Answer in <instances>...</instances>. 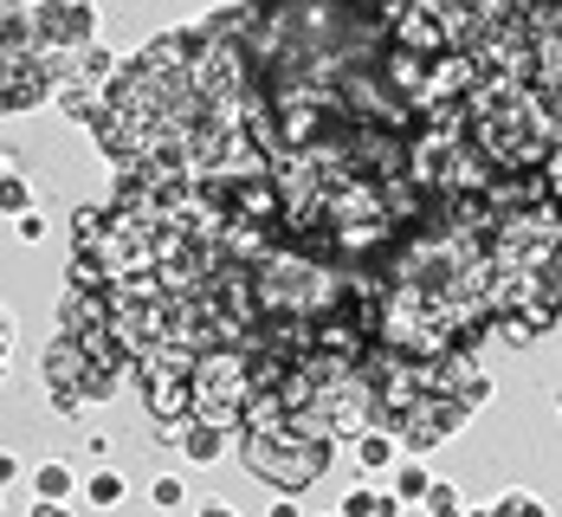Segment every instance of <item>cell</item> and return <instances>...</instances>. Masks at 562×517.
<instances>
[{
  "instance_id": "obj_10",
  "label": "cell",
  "mask_w": 562,
  "mask_h": 517,
  "mask_svg": "<svg viewBox=\"0 0 562 517\" xmlns=\"http://www.w3.org/2000/svg\"><path fill=\"white\" fill-rule=\"evenodd\" d=\"M53 111H58V116H71V123H91V116L104 111V98H98L91 85H71V78H65V85L53 91Z\"/></svg>"
},
{
  "instance_id": "obj_5",
  "label": "cell",
  "mask_w": 562,
  "mask_h": 517,
  "mask_svg": "<svg viewBox=\"0 0 562 517\" xmlns=\"http://www.w3.org/2000/svg\"><path fill=\"white\" fill-rule=\"evenodd\" d=\"M111 317H116V285H104V291H65V297H58V337L111 330Z\"/></svg>"
},
{
  "instance_id": "obj_12",
  "label": "cell",
  "mask_w": 562,
  "mask_h": 517,
  "mask_svg": "<svg viewBox=\"0 0 562 517\" xmlns=\"http://www.w3.org/2000/svg\"><path fill=\"white\" fill-rule=\"evenodd\" d=\"M85 498H91V512H116V505L130 498V485H123V472H116V465H98V472L85 479Z\"/></svg>"
},
{
  "instance_id": "obj_15",
  "label": "cell",
  "mask_w": 562,
  "mask_h": 517,
  "mask_svg": "<svg viewBox=\"0 0 562 517\" xmlns=\"http://www.w3.org/2000/svg\"><path fill=\"white\" fill-rule=\"evenodd\" d=\"M104 285H111V272H104L91 252H71V259H65V291H104Z\"/></svg>"
},
{
  "instance_id": "obj_29",
  "label": "cell",
  "mask_w": 562,
  "mask_h": 517,
  "mask_svg": "<svg viewBox=\"0 0 562 517\" xmlns=\"http://www.w3.org/2000/svg\"><path fill=\"white\" fill-rule=\"evenodd\" d=\"M324 517H337V512H324Z\"/></svg>"
},
{
  "instance_id": "obj_17",
  "label": "cell",
  "mask_w": 562,
  "mask_h": 517,
  "mask_svg": "<svg viewBox=\"0 0 562 517\" xmlns=\"http://www.w3.org/2000/svg\"><path fill=\"white\" fill-rule=\"evenodd\" d=\"M149 505H156V512H181V505H188V479H181V472H156V479H149Z\"/></svg>"
},
{
  "instance_id": "obj_23",
  "label": "cell",
  "mask_w": 562,
  "mask_h": 517,
  "mask_svg": "<svg viewBox=\"0 0 562 517\" xmlns=\"http://www.w3.org/2000/svg\"><path fill=\"white\" fill-rule=\"evenodd\" d=\"M26 517H71V505H65V498H40Z\"/></svg>"
},
{
  "instance_id": "obj_13",
  "label": "cell",
  "mask_w": 562,
  "mask_h": 517,
  "mask_svg": "<svg viewBox=\"0 0 562 517\" xmlns=\"http://www.w3.org/2000/svg\"><path fill=\"white\" fill-rule=\"evenodd\" d=\"M104 227H111V214H104V201H85V207L71 214V252H91V246L104 239Z\"/></svg>"
},
{
  "instance_id": "obj_11",
  "label": "cell",
  "mask_w": 562,
  "mask_h": 517,
  "mask_svg": "<svg viewBox=\"0 0 562 517\" xmlns=\"http://www.w3.org/2000/svg\"><path fill=\"white\" fill-rule=\"evenodd\" d=\"M389 492L401 498V505H427V492H434V472L427 465H414V460H401L389 472Z\"/></svg>"
},
{
  "instance_id": "obj_8",
  "label": "cell",
  "mask_w": 562,
  "mask_h": 517,
  "mask_svg": "<svg viewBox=\"0 0 562 517\" xmlns=\"http://www.w3.org/2000/svg\"><path fill=\"white\" fill-rule=\"evenodd\" d=\"M356 460H362V472H394L401 465V440H394L389 427H369L356 440Z\"/></svg>"
},
{
  "instance_id": "obj_19",
  "label": "cell",
  "mask_w": 562,
  "mask_h": 517,
  "mask_svg": "<svg viewBox=\"0 0 562 517\" xmlns=\"http://www.w3.org/2000/svg\"><path fill=\"white\" fill-rule=\"evenodd\" d=\"M375 498H382V492H375L369 479H356V485L337 498V517H375Z\"/></svg>"
},
{
  "instance_id": "obj_25",
  "label": "cell",
  "mask_w": 562,
  "mask_h": 517,
  "mask_svg": "<svg viewBox=\"0 0 562 517\" xmlns=\"http://www.w3.org/2000/svg\"><path fill=\"white\" fill-rule=\"evenodd\" d=\"M401 512H407V505H401L394 492H382V498H375V517H401Z\"/></svg>"
},
{
  "instance_id": "obj_28",
  "label": "cell",
  "mask_w": 562,
  "mask_h": 517,
  "mask_svg": "<svg viewBox=\"0 0 562 517\" xmlns=\"http://www.w3.org/2000/svg\"><path fill=\"white\" fill-rule=\"evenodd\" d=\"M465 517H498L492 505H465Z\"/></svg>"
},
{
  "instance_id": "obj_22",
  "label": "cell",
  "mask_w": 562,
  "mask_h": 517,
  "mask_svg": "<svg viewBox=\"0 0 562 517\" xmlns=\"http://www.w3.org/2000/svg\"><path fill=\"white\" fill-rule=\"evenodd\" d=\"M7 356H13V317H7V304H0V382H7Z\"/></svg>"
},
{
  "instance_id": "obj_18",
  "label": "cell",
  "mask_w": 562,
  "mask_h": 517,
  "mask_svg": "<svg viewBox=\"0 0 562 517\" xmlns=\"http://www.w3.org/2000/svg\"><path fill=\"white\" fill-rule=\"evenodd\" d=\"M492 512H498V517H550V512H543V498H537V492H524V485L498 492V498H492Z\"/></svg>"
},
{
  "instance_id": "obj_9",
  "label": "cell",
  "mask_w": 562,
  "mask_h": 517,
  "mask_svg": "<svg viewBox=\"0 0 562 517\" xmlns=\"http://www.w3.org/2000/svg\"><path fill=\"white\" fill-rule=\"evenodd\" d=\"M40 26H33V0H0V53L7 46H33Z\"/></svg>"
},
{
  "instance_id": "obj_4",
  "label": "cell",
  "mask_w": 562,
  "mask_h": 517,
  "mask_svg": "<svg viewBox=\"0 0 562 517\" xmlns=\"http://www.w3.org/2000/svg\"><path fill=\"white\" fill-rule=\"evenodd\" d=\"M33 26H40V46L85 53L98 40V0H33Z\"/></svg>"
},
{
  "instance_id": "obj_26",
  "label": "cell",
  "mask_w": 562,
  "mask_h": 517,
  "mask_svg": "<svg viewBox=\"0 0 562 517\" xmlns=\"http://www.w3.org/2000/svg\"><path fill=\"white\" fill-rule=\"evenodd\" d=\"M266 517H304V512H297V498H284V492H279V498H272V512H266Z\"/></svg>"
},
{
  "instance_id": "obj_7",
  "label": "cell",
  "mask_w": 562,
  "mask_h": 517,
  "mask_svg": "<svg viewBox=\"0 0 562 517\" xmlns=\"http://www.w3.org/2000/svg\"><path fill=\"white\" fill-rule=\"evenodd\" d=\"M175 447H181V453H188L194 465H214L226 447H233V427H221V420H188Z\"/></svg>"
},
{
  "instance_id": "obj_27",
  "label": "cell",
  "mask_w": 562,
  "mask_h": 517,
  "mask_svg": "<svg viewBox=\"0 0 562 517\" xmlns=\"http://www.w3.org/2000/svg\"><path fill=\"white\" fill-rule=\"evenodd\" d=\"M201 517H239V512H233L226 498H207V505H201Z\"/></svg>"
},
{
  "instance_id": "obj_20",
  "label": "cell",
  "mask_w": 562,
  "mask_h": 517,
  "mask_svg": "<svg viewBox=\"0 0 562 517\" xmlns=\"http://www.w3.org/2000/svg\"><path fill=\"white\" fill-rule=\"evenodd\" d=\"M427 517H465V505H459V492L434 479V492H427Z\"/></svg>"
},
{
  "instance_id": "obj_1",
  "label": "cell",
  "mask_w": 562,
  "mask_h": 517,
  "mask_svg": "<svg viewBox=\"0 0 562 517\" xmlns=\"http://www.w3.org/2000/svg\"><path fill=\"white\" fill-rule=\"evenodd\" d=\"M130 382V349L116 344L111 330H91V337H58L40 356V389L53 395L58 414H85V407L111 402L116 389Z\"/></svg>"
},
{
  "instance_id": "obj_30",
  "label": "cell",
  "mask_w": 562,
  "mask_h": 517,
  "mask_svg": "<svg viewBox=\"0 0 562 517\" xmlns=\"http://www.w3.org/2000/svg\"><path fill=\"white\" fill-rule=\"evenodd\" d=\"M0 498H7V492H0Z\"/></svg>"
},
{
  "instance_id": "obj_6",
  "label": "cell",
  "mask_w": 562,
  "mask_h": 517,
  "mask_svg": "<svg viewBox=\"0 0 562 517\" xmlns=\"http://www.w3.org/2000/svg\"><path fill=\"white\" fill-rule=\"evenodd\" d=\"M123 58H130V53H111V46H98V40H91L85 53H71V85H91V91L104 98V91H111V78L123 71Z\"/></svg>"
},
{
  "instance_id": "obj_24",
  "label": "cell",
  "mask_w": 562,
  "mask_h": 517,
  "mask_svg": "<svg viewBox=\"0 0 562 517\" xmlns=\"http://www.w3.org/2000/svg\"><path fill=\"white\" fill-rule=\"evenodd\" d=\"M13 479H20V460H13V453H7V447H0V492H7V485H13Z\"/></svg>"
},
{
  "instance_id": "obj_3",
  "label": "cell",
  "mask_w": 562,
  "mask_h": 517,
  "mask_svg": "<svg viewBox=\"0 0 562 517\" xmlns=\"http://www.w3.org/2000/svg\"><path fill=\"white\" fill-rule=\"evenodd\" d=\"M58 91V78L46 71L40 58V40L33 46H7L0 53V116H26V111H46Z\"/></svg>"
},
{
  "instance_id": "obj_16",
  "label": "cell",
  "mask_w": 562,
  "mask_h": 517,
  "mask_svg": "<svg viewBox=\"0 0 562 517\" xmlns=\"http://www.w3.org/2000/svg\"><path fill=\"white\" fill-rule=\"evenodd\" d=\"M0 214L7 221H20V214H33V181L13 169V175H0Z\"/></svg>"
},
{
  "instance_id": "obj_2",
  "label": "cell",
  "mask_w": 562,
  "mask_h": 517,
  "mask_svg": "<svg viewBox=\"0 0 562 517\" xmlns=\"http://www.w3.org/2000/svg\"><path fill=\"white\" fill-rule=\"evenodd\" d=\"M239 440V465L259 479V485H272L284 498H297V492H311L330 465H337V440H324V434H311V427H259V434H233Z\"/></svg>"
},
{
  "instance_id": "obj_21",
  "label": "cell",
  "mask_w": 562,
  "mask_h": 517,
  "mask_svg": "<svg viewBox=\"0 0 562 517\" xmlns=\"http://www.w3.org/2000/svg\"><path fill=\"white\" fill-rule=\"evenodd\" d=\"M46 214H40V207H33V214H20V221H13V239H20V246H40V239H46Z\"/></svg>"
},
{
  "instance_id": "obj_14",
  "label": "cell",
  "mask_w": 562,
  "mask_h": 517,
  "mask_svg": "<svg viewBox=\"0 0 562 517\" xmlns=\"http://www.w3.org/2000/svg\"><path fill=\"white\" fill-rule=\"evenodd\" d=\"M33 492H40V498H71V492H78V472H71L65 460L33 465Z\"/></svg>"
}]
</instances>
